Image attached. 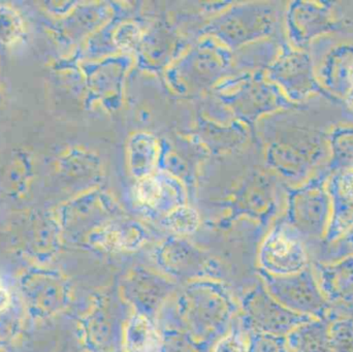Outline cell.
<instances>
[{"label": "cell", "mask_w": 353, "mask_h": 352, "mask_svg": "<svg viewBox=\"0 0 353 352\" xmlns=\"http://www.w3.org/2000/svg\"><path fill=\"white\" fill-rule=\"evenodd\" d=\"M212 352H248V332L236 316L230 331L219 339Z\"/></svg>", "instance_id": "16"}, {"label": "cell", "mask_w": 353, "mask_h": 352, "mask_svg": "<svg viewBox=\"0 0 353 352\" xmlns=\"http://www.w3.org/2000/svg\"><path fill=\"white\" fill-rule=\"evenodd\" d=\"M152 260L159 272L175 283L220 280L223 274L215 258L181 238L168 239L155 248Z\"/></svg>", "instance_id": "3"}, {"label": "cell", "mask_w": 353, "mask_h": 352, "mask_svg": "<svg viewBox=\"0 0 353 352\" xmlns=\"http://www.w3.org/2000/svg\"><path fill=\"white\" fill-rule=\"evenodd\" d=\"M132 313L119 287H109L93 298L79 329L87 352H124V330Z\"/></svg>", "instance_id": "2"}, {"label": "cell", "mask_w": 353, "mask_h": 352, "mask_svg": "<svg viewBox=\"0 0 353 352\" xmlns=\"http://www.w3.org/2000/svg\"><path fill=\"white\" fill-rule=\"evenodd\" d=\"M20 284L25 305L34 318H51L70 305V283L58 273L31 270L23 275Z\"/></svg>", "instance_id": "7"}, {"label": "cell", "mask_w": 353, "mask_h": 352, "mask_svg": "<svg viewBox=\"0 0 353 352\" xmlns=\"http://www.w3.org/2000/svg\"><path fill=\"white\" fill-rule=\"evenodd\" d=\"M23 24L16 12L0 6V45H10L20 39Z\"/></svg>", "instance_id": "19"}, {"label": "cell", "mask_w": 353, "mask_h": 352, "mask_svg": "<svg viewBox=\"0 0 353 352\" xmlns=\"http://www.w3.org/2000/svg\"><path fill=\"white\" fill-rule=\"evenodd\" d=\"M294 352H298V351H294Z\"/></svg>", "instance_id": "24"}, {"label": "cell", "mask_w": 353, "mask_h": 352, "mask_svg": "<svg viewBox=\"0 0 353 352\" xmlns=\"http://www.w3.org/2000/svg\"><path fill=\"white\" fill-rule=\"evenodd\" d=\"M161 331V352H212V347L197 342L190 335L180 329L159 327Z\"/></svg>", "instance_id": "14"}, {"label": "cell", "mask_w": 353, "mask_h": 352, "mask_svg": "<svg viewBox=\"0 0 353 352\" xmlns=\"http://www.w3.org/2000/svg\"><path fill=\"white\" fill-rule=\"evenodd\" d=\"M259 278L270 295L290 311L315 320L329 318V303L308 267L288 276H274L259 271Z\"/></svg>", "instance_id": "5"}, {"label": "cell", "mask_w": 353, "mask_h": 352, "mask_svg": "<svg viewBox=\"0 0 353 352\" xmlns=\"http://www.w3.org/2000/svg\"><path fill=\"white\" fill-rule=\"evenodd\" d=\"M331 352H353V322L339 320L330 326Z\"/></svg>", "instance_id": "20"}, {"label": "cell", "mask_w": 353, "mask_h": 352, "mask_svg": "<svg viewBox=\"0 0 353 352\" xmlns=\"http://www.w3.org/2000/svg\"><path fill=\"white\" fill-rule=\"evenodd\" d=\"M12 296L0 277V312L6 311L12 306Z\"/></svg>", "instance_id": "21"}, {"label": "cell", "mask_w": 353, "mask_h": 352, "mask_svg": "<svg viewBox=\"0 0 353 352\" xmlns=\"http://www.w3.org/2000/svg\"><path fill=\"white\" fill-rule=\"evenodd\" d=\"M136 198L145 208L163 211L165 215L176 207L183 206L184 200L178 182L152 175L139 180Z\"/></svg>", "instance_id": "10"}, {"label": "cell", "mask_w": 353, "mask_h": 352, "mask_svg": "<svg viewBox=\"0 0 353 352\" xmlns=\"http://www.w3.org/2000/svg\"><path fill=\"white\" fill-rule=\"evenodd\" d=\"M161 342L157 322L134 312L124 330V352H161Z\"/></svg>", "instance_id": "11"}, {"label": "cell", "mask_w": 353, "mask_h": 352, "mask_svg": "<svg viewBox=\"0 0 353 352\" xmlns=\"http://www.w3.org/2000/svg\"><path fill=\"white\" fill-rule=\"evenodd\" d=\"M239 305V318L247 332L288 336L301 324L315 320L284 307L270 295L261 280L243 296Z\"/></svg>", "instance_id": "4"}, {"label": "cell", "mask_w": 353, "mask_h": 352, "mask_svg": "<svg viewBox=\"0 0 353 352\" xmlns=\"http://www.w3.org/2000/svg\"><path fill=\"white\" fill-rule=\"evenodd\" d=\"M239 312V302L221 280L205 279L186 283L176 291L159 312L157 324L180 329L213 349Z\"/></svg>", "instance_id": "1"}, {"label": "cell", "mask_w": 353, "mask_h": 352, "mask_svg": "<svg viewBox=\"0 0 353 352\" xmlns=\"http://www.w3.org/2000/svg\"><path fill=\"white\" fill-rule=\"evenodd\" d=\"M321 289L331 301L353 300V258L332 266H317Z\"/></svg>", "instance_id": "12"}, {"label": "cell", "mask_w": 353, "mask_h": 352, "mask_svg": "<svg viewBox=\"0 0 353 352\" xmlns=\"http://www.w3.org/2000/svg\"><path fill=\"white\" fill-rule=\"evenodd\" d=\"M348 103H350V107L353 109V87H352L350 93H348Z\"/></svg>", "instance_id": "22"}, {"label": "cell", "mask_w": 353, "mask_h": 352, "mask_svg": "<svg viewBox=\"0 0 353 352\" xmlns=\"http://www.w3.org/2000/svg\"><path fill=\"white\" fill-rule=\"evenodd\" d=\"M146 241L144 229L134 223H112L93 231L88 237V245L92 249L110 254L137 251Z\"/></svg>", "instance_id": "9"}, {"label": "cell", "mask_w": 353, "mask_h": 352, "mask_svg": "<svg viewBox=\"0 0 353 352\" xmlns=\"http://www.w3.org/2000/svg\"><path fill=\"white\" fill-rule=\"evenodd\" d=\"M119 289L134 312L157 322L159 312L176 293V284L163 273L136 266L124 277Z\"/></svg>", "instance_id": "6"}, {"label": "cell", "mask_w": 353, "mask_h": 352, "mask_svg": "<svg viewBox=\"0 0 353 352\" xmlns=\"http://www.w3.org/2000/svg\"><path fill=\"white\" fill-rule=\"evenodd\" d=\"M286 336L248 332V352H290Z\"/></svg>", "instance_id": "18"}, {"label": "cell", "mask_w": 353, "mask_h": 352, "mask_svg": "<svg viewBox=\"0 0 353 352\" xmlns=\"http://www.w3.org/2000/svg\"><path fill=\"white\" fill-rule=\"evenodd\" d=\"M307 262L308 258L302 242L286 229H274L259 248V271L274 276L296 274L308 267Z\"/></svg>", "instance_id": "8"}, {"label": "cell", "mask_w": 353, "mask_h": 352, "mask_svg": "<svg viewBox=\"0 0 353 352\" xmlns=\"http://www.w3.org/2000/svg\"><path fill=\"white\" fill-rule=\"evenodd\" d=\"M22 327V312L12 304L6 311L0 312V349L8 347L14 340Z\"/></svg>", "instance_id": "17"}, {"label": "cell", "mask_w": 353, "mask_h": 352, "mask_svg": "<svg viewBox=\"0 0 353 352\" xmlns=\"http://www.w3.org/2000/svg\"><path fill=\"white\" fill-rule=\"evenodd\" d=\"M350 82H352V87H353V65L352 66V68H350Z\"/></svg>", "instance_id": "23"}, {"label": "cell", "mask_w": 353, "mask_h": 352, "mask_svg": "<svg viewBox=\"0 0 353 352\" xmlns=\"http://www.w3.org/2000/svg\"><path fill=\"white\" fill-rule=\"evenodd\" d=\"M330 318L313 320L301 324L286 336L292 352H331Z\"/></svg>", "instance_id": "13"}, {"label": "cell", "mask_w": 353, "mask_h": 352, "mask_svg": "<svg viewBox=\"0 0 353 352\" xmlns=\"http://www.w3.org/2000/svg\"><path fill=\"white\" fill-rule=\"evenodd\" d=\"M161 222L172 233L185 236L194 233L199 229L201 221L196 211L183 205L165 215Z\"/></svg>", "instance_id": "15"}]
</instances>
